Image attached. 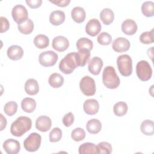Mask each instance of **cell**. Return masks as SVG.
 Listing matches in <instances>:
<instances>
[{
  "mask_svg": "<svg viewBox=\"0 0 154 154\" xmlns=\"http://www.w3.org/2000/svg\"><path fill=\"white\" fill-rule=\"evenodd\" d=\"M140 42L145 45L151 44L153 42V29L150 31H146L143 32L140 36Z\"/></svg>",
  "mask_w": 154,
  "mask_h": 154,
  "instance_id": "cell-35",
  "label": "cell"
},
{
  "mask_svg": "<svg viewBox=\"0 0 154 154\" xmlns=\"http://www.w3.org/2000/svg\"><path fill=\"white\" fill-rule=\"evenodd\" d=\"M84 112L88 115L96 114L99 109V104L97 100L94 99H87L83 105Z\"/></svg>",
  "mask_w": 154,
  "mask_h": 154,
  "instance_id": "cell-16",
  "label": "cell"
},
{
  "mask_svg": "<svg viewBox=\"0 0 154 154\" xmlns=\"http://www.w3.org/2000/svg\"><path fill=\"white\" fill-rule=\"evenodd\" d=\"M136 73L141 81H147L152 77V69L147 61L141 60L137 64Z\"/></svg>",
  "mask_w": 154,
  "mask_h": 154,
  "instance_id": "cell-5",
  "label": "cell"
},
{
  "mask_svg": "<svg viewBox=\"0 0 154 154\" xmlns=\"http://www.w3.org/2000/svg\"><path fill=\"white\" fill-rule=\"evenodd\" d=\"M86 129L89 133L96 134L99 133L102 129L101 122L98 119H92L87 122Z\"/></svg>",
  "mask_w": 154,
  "mask_h": 154,
  "instance_id": "cell-24",
  "label": "cell"
},
{
  "mask_svg": "<svg viewBox=\"0 0 154 154\" xmlns=\"http://www.w3.org/2000/svg\"><path fill=\"white\" fill-rule=\"evenodd\" d=\"M52 126L51 119L46 116H39L35 121V127L37 129L41 132L48 131Z\"/></svg>",
  "mask_w": 154,
  "mask_h": 154,
  "instance_id": "cell-14",
  "label": "cell"
},
{
  "mask_svg": "<svg viewBox=\"0 0 154 154\" xmlns=\"http://www.w3.org/2000/svg\"><path fill=\"white\" fill-rule=\"evenodd\" d=\"M0 117H1V130L0 131H3L4 129L5 128L7 122L5 117H4L2 114H0Z\"/></svg>",
  "mask_w": 154,
  "mask_h": 154,
  "instance_id": "cell-44",
  "label": "cell"
},
{
  "mask_svg": "<svg viewBox=\"0 0 154 154\" xmlns=\"http://www.w3.org/2000/svg\"><path fill=\"white\" fill-rule=\"evenodd\" d=\"M5 152L8 154H17L20 149V145L18 141L10 138L5 140L2 145Z\"/></svg>",
  "mask_w": 154,
  "mask_h": 154,
  "instance_id": "cell-11",
  "label": "cell"
},
{
  "mask_svg": "<svg viewBox=\"0 0 154 154\" xmlns=\"http://www.w3.org/2000/svg\"><path fill=\"white\" fill-rule=\"evenodd\" d=\"M7 54L10 59L16 61L22 58L23 55V51L20 46L12 45L8 48Z\"/></svg>",
  "mask_w": 154,
  "mask_h": 154,
  "instance_id": "cell-18",
  "label": "cell"
},
{
  "mask_svg": "<svg viewBox=\"0 0 154 154\" xmlns=\"http://www.w3.org/2000/svg\"><path fill=\"white\" fill-rule=\"evenodd\" d=\"M100 19L103 24L110 25L114 19V14L113 11L109 8H103L100 13Z\"/></svg>",
  "mask_w": 154,
  "mask_h": 154,
  "instance_id": "cell-23",
  "label": "cell"
},
{
  "mask_svg": "<svg viewBox=\"0 0 154 154\" xmlns=\"http://www.w3.org/2000/svg\"><path fill=\"white\" fill-rule=\"evenodd\" d=\"M76 46L78 50L87 49L90 51L93 49V44L90 39L86 37H82L77 40Z\"/></svg>",
  "mask_w": 154,
  "mask_h": 154,
  "instance_id": "cell-31",
  "label": "cell"
},
{
  "mask_svg": "<svg viewBox=\"0 0 154 154\" xmlns=\"http://www.w3.org/2000/svg\"><path fill=\"white\" fill-rule=\"evenodd\" d=\"M25 92L31 96L37 94L39 91V85L38 82L33 78L28 79L25 84Z\"/></svg>",
  "mask_w": 154,
  "mask_h": 154,
  "instance_id": "cell-20",
  "label": "cell"
},
{
  "mask_svg": "<svg viewBox=\"0 0 154 154\" xmlns=\"http://www.w3.org/2000/svg\"><path fill=\"white\" fill-rule=\"evenodd\" d=\"M52 46L58 52H64L69 48V42L66 37L62 35H58L53 39Z\"/></svg>",
  "mask_w": 154,
  "mask_h": 154,
  "instance_id": "cell-13",
  "label": "cell"
},
{
  "mask_svg": "<svg viewBox=\"0 0 154 154\" xmlns=\"http://www.w3.org/2000/svg\"><path fill=\"white\" fill-rule=\"evenodd\" d=\"M117 65L120 74L123 76H129L132 72V61L127 54L119 55L117 59Z\"/></svg>",
  "mask_w": 154,
  "mask_h": 154,
  "instance_id": "cell-4",
  "label": "cell"
},
{
  "mask_svg": "<svg viewBox=\"0 0 154 154\" xmlns=\"http://www.w3.org/2000/svg\"><path fill=\"white\" fill-rule=\"evenodd\" d=\"M141 131L146 135H152L154 133V123L151 120H144L140 126Z\"/></svg>",
  "mask_w": 154,
  "mask_h": 154,
  "instance_id": "cell-30",
  "label": "cell"
},
{
  "mask_svg": "<svg viewBox=\"0 0 154 154\" xmlns=\"http://www.w3.org/2000/svg\"><path fill=\"white\" fill-rule=\"evenodd\" d=\"M90 52L87 49L78 50L77 52V60L79 66L84 67L88 61L90 57Z\"/></svg>",
  "mask_w": 154,
  "mask_h": 154,
  "instance_id": "cell-29",
  "label": "cell"
},
{
  "mask_svg": "<svg viewBox=\"0 0 154 154\" xmlns=\"http://www.w3.org/2000/svg\"><path fill=\"white\" fill-rule=\"evenodd\" d=\"M137 28L136 22L131 19H126L122 23V32L128 35H134L137 32Z\"/></svg>",
  "mask_w": 154,
  "mask_h": 154,
  "instance_id": "cell-17",
  "label": "cell"
},
{
  "mask_svg": "<svg viewBox=\"0 0 154 154\" xmlns=\"http://www.w3.org/2000/svg\"><path fill=\"white\" fill-rule=\"evenodd\" d=\"M11 15L14 21L17 24L28 19V11L25 7L21 4H18L13 7L11 11Z\"/></svg>",
  "mask_w": 154,
  "mask_h": 154,
  "instance_id": "cell-9",
  "label": "cell"
},
{
  "mask_svg": "<svg viewBox=\"0 0 154 154\" xmlns=\"http://www.w3.org/2000/svg\"><path fill=\"white\" fill-rule=\"evenodd\" d=\"M34 23L30 19H27L23 22L17 24L19 31L23 34L28 35L31 34L34 29Z\"/></svg>",
  "mask_w": 154,
  "mask_h": 154,
  "instance_id": "cell-22",
  "label": "cell"
},
{
  "mask_svg": "<svg viewBox=\"0 0 154 154\" xmlns=\"http://www.w3.org/2000/svg\"><path fill=\"white\" fill-rule=\"evenodd\" d=\"M102 82L104 85L109 89H115L119 86L120 81L112 66H108L103 69Z\"/></svg>",
  "mask_w": 154,
  "mask_h": 154,
  "instance_id": "cell-2",
  "label": "cell"
},
{
  "mask_svg": "<svg viewBox=\"0 0 154 154\" xmlns=\"http://www.w3.org/2000/svg\"><path fill=\"white\" fill-rule=\"evenodd\" d=\"M79 88L84 95L87 96H93L96 90L95 81L91 77L85 76L80 81Z\"/></svg>",
  "mask_w": 154,
  "mask_h": 154,
  "instance_id": "cell-7",
  "label": "cell"
},
{
  "mask_svg": "<svg viewBox=\"0 0 154 154\" xmlns=\"http://www.w3.org/2000/svg\"><path fill=\"white\" fill-rule=\"evenodd\" d=\"M31 126L32 120L29 117L20 116L17 118L11 125L10 132L15 137H22L31 128Z\"/></svg>",
  "mask_w": 154,
  "mask_h": 154,
  "instance_id": "cell-1",
  "label": "cell"
},
{
  "mask_svg": "<svg viewBox=\"0 0 154 154\" xmlns=\"http://www.w3.org/2000/svg\"><path fill=\"white\" fill-rule=\"evenodd\" d=\"M62 137V131L59 128H54L49 133V141L52 143L59 141Z\"/></svg>",
  "mask_w": 154,
  "mask_h": 154,
  "instance_id": "cell-39",
  "label": "cell"
},
{
  "mask_svg": "<svg viewBox=\"0 0 154 154\" xmlns=\"http://www.w3.org/2000/svg\"><path fill=\"white\" fill-rule=\"evenodd\" d=\"M34 44L38 49H45L49 46V39L46 35L38 34L34 37Z\"/></svg>",
  "mask_w": 154,
  "mask_h": 154,
  "instance_id": "cell-28",
  "label": "cell"
},
{
  "mask_svg": "<svg viewBox=\"0 0 154 154\" xmlns=\"http://www.w3.org/2000/svg\"><path fill=\"white\" fill-rule=\"evenodd\" d=\"M79 67L77 60V52H73L67 54L60 61L59 69L64 74H70Z\"/></svg>",
  "mask_w": 154,
  "mask_h": 154,
  "instance_id": "cell-3",
  "label": "cell"
},
{
  "mask_svg": "<svg viewBox=\"0 0 154 154\" xmlns=\"http://www.w3.org/2000/svg\"><path fill=\"white\" fill-rule=\"evenodd\" d=\"M58 59L56 52L52 51H47L42 52L38 57L39 63L43 67H51L54 66Z\"/></svg>",
  "mask_w": 154,
  "mask_h": 154,
  "instance_id": "cell-8",
  "label": "cell"
},
{
  "mask_svg": "<svg viewBox=\"0 0 154 154\" xmlns=\"http://www.w3.org/2000/svg\"><path fill=\"white\" fill-rule=\"evenodd\" d=\"M71 16L75 22L81 23L85 19V11L81 7H75L71 11Z\"/></svg>",
  "mask_w": 154,
  "mask_h": 154,
  "instance_id": "cell-21",
  "label": "cell"
},
{
  "mask_svg": "<svg viewBox=\"0 0 154 154\" xmlns=\"http://www.w3.org/2000/svg\"><path fill=\"white\" fill-rule=\"evenodd\" d=\"M41 135L37 132H32L24 140L23 146L28 152H34L39 149L41 145Z\"/></svg>",
  "mask_w": 154,
  "mask_h": 154,
  "instance_id": "cell-6",
  "label": "cell"
},
{
  "mask_svg": "<svg viewBox=\"0 0 154 154\" xmlns=\"http://www.w3.org/2000/svg\"><path fill=\"white\" fill-rule=\"evenodd\" d=\"M71 137L72 140L75 141H82L85 137V132L82 128H76L72 131L71 133Z\"/></svg>",
  "mask_w": 154,
  "mask_h": 154,
  "instance_id": "cell-36",
  "label": "cell"
},
{
  "mask_svg": "<svg viewBox=\"0 0 154 154\" xmlns=\"http://www.w3.org/2000/svg\"><path fill=\"white\" fill-rule=\"evenodd\" d=\"M74 116L72 112H69L66 114L63 117V123L66 127H70L74 122Z\"/></svg>",
  "mask_w": 154,
  "mask_h": 154,
  "instance_id": "cell-40",
  "label": "cell"
},
{
  "mask_svg": "<svg viewBox=\"0 0 154 154\" xmlns=\"http://www.w3.org/2000/svg\"><path fill=\"white\" fill-rule=\"evenodd\" d=\"M21 107L23 111L26 112H32L35 109L36 102L32 98L25 97L21 101Z\"/></svg>",
  "mask_w": 154,
  "mask_h": 154,
  "instance_id": "cell-25",
  "label": "cell"
},
{
  "mask_svg": "<svg viewBox=\"0 0 154 154\" xmlns=\"http://www.w3.org/2000/svg\"><path fill=\"white\" fill-rule=\"evenodd\" d=\"M51 3H53L55 4L56 5L61 7H65L70 2V0H54V1H50Z\"/></svg>",
  "mask_w": 154,
  "mask_h": 154,
  "instance_id": "cell-43",
  "label": "cell"
},
{
  "mask_svg": "<svg viewBox=\"0 0 154 154\" xmlns=\"http://www.w3.org/2000/svg\"><path fill=\"white\" fill-rule=\"evenodd\" d=\"M103 64V61L99 57H94L88 62V70L93 75H98L100 72Z\"/></svg>",
  "mask_w": 154,
  "mask_h": 154,
  "instance_id": "cell-15",
  "label": "cell"
},
{
  "mask_svg": "<svg viewBox=\"0 0 154 154\" xmlns=\"http://www.w3.org/2000/svg\"><path fill=\"white\" fill-rule=\"evenodd\" d=\"M128 105L125 102H118L114 104L113 107V111L116 116H123L127 113Z\"/></svg>",
  "mask_w": 154,
  "mask_h": 154,
  "instance_id": "cell-32",
  "label": "cell"
},
{
  "mask_svg": "<svg viewBox=\"0 0 154 154\" xmlns=\"http://www.w3.org/2000/svg\"><path fill=\"white\" fill-rule=\"evenodd\" d=\"M141 11L146 17H152L154 15V2L153 1H146L141 5Z\"/></svg>",
  "mask_w": 154,
  "mask_h": 154,
  "instance_id": "cell-33",
  "label": "cell"
},
{
  "mask_svg": "<svg viewBox=\"0 0 154 154\" xmlns=\"http://www.w3.org/2000/svg\"><path fill=\"white\" fill-rule=\"evenodd\" d=\"M17 104L14 101H10L7 102L4 107L5 113L8 116H12L16 114L17 110Z\"/></svg>",
  "mask_w": 154,
  "mask_h": 154,
  "instance_id": "cell-34",
  "label": "cell"
},
{
  "mask_svg": "<svg viewBox=\"0 0 154 154\" xmlns=\"http://www.w3.org/2000/svg\"><path fill=\"white\" fill-rule=\"evenodd\" d=\"M130 46L129 41L124 37H118L112 43L113 50L117 52H126L129 49Z\"/></svg>",
  "mask_w": 154,
  "mask_h": 154,
  "instance_id": "cell-10",
  "label": "cell"
},
{
  "mask_svg": "<svg viewBox=\"0 0 154 154\" xmlns=\"http://www.w3.org/2000/svg\"><path fill=\"white\" fill-rule=\"evenodd\" d=\"M79 154H93L97 153L96 146L92 143H84L79 147Z\"/></svg>",
  "mask_w": 154,
  "mask_h": 154,
  "instance_id": "cell-27",
  "label": "cell"
},
{
  "mask_svg": "<svg viewBox=\"0 0 154 154\" xmlns=\"http://www.w3.org/2000/svg\"><path fill=\"white\" fill-rule=\"evenodd\" d=\"M96 147L97 150V153L109 154L112 152V146L108 142H100L96 146Z\"/></svg>",
  "mask_w": 154,
  "mask_h": 154,
  "instance_id": "cell-37",
  "label": "cell"
},
{
  "mask_svg": "<svg viewBox=\"0 0 154 154\" xmlns=\"http://www.w3.org/2000/svg\"><path fill=\"white\" fill-rule=\"evenodd\" d=\"M102 28L101 24L99 20L96 19H90L85 25V32L91 37L97 35Z\"/></svg>",
  "mask_w": 154,
  "mask_h": 154,
  "instance_id": "cell-12",
  "label": "cell"
},
{
  "mask_svg": "<svg viewBox=\"0 0 154 154\" xmlns=\"http://www.w3.org/2000/svg\"><path fill=\"white\" fill-rule=\"evenodd\" d=\"M66 18V15L64 11L61 10H55L51 12L49 16V22L55 26H58L62 24Z\"/></svg>",
  "mask_w": 154,
  "mask_h": 154,
  "instance_id": "cell-19",
  "label": "cell"
},
{
  "mask_svg": "<svg viewBox=\"0 0 154 154\" xmlns=\"http://www.w3.org/2000/svg\"><path fill=\"white\" fill-rule=\"evenodd\" d=\"M48 82L52 87L59 88L61 87L64 83V78L60 73H54L49 76Z\"/></svg>",
  "mask_w": 154,
  "mask_h": 154,
  "instance_id": "cell-26",
  "label": "cell"
},
{
  "mask_svg": "<svg viewBox=\"0 0 154 154\" xmlns=\"http://www.w3.org/2000/svg\"><path fill=\"white\" fill-rule=\"evenodd\" d=\"M1 30L0 32L1 33L6 32L8 30L10 27V23L8 20V19L3 16H1Z\"/></svg>",
  "mask_w": 154,
  "mask_h": 154,
  "instance_id": "cell-41",
  "label": "cell"
},
{
  "mask_svg": "<svg viewBox=\"0 0 154 154\" xmlns=\"http://www.w3.org/2000/svg\"><path fill=\"white\" fill-rule=\"evenodd\" d=\"M26 3L31 8H37L40 7L42 3V0H26Z\"/></svg>",
  "mask_w": 154,
  "mask_h": 154,
  "instance_id": "cell-42",
  "label": "cell"
},
{
  "mask_svg": "<svg viewBox=\"0 0 154 154\" xmlns=\"http://www.w3.org/2000/svg\"><path fill=\"white\" fill-rule=\"evenodd\" d=\"M97 42L102 45H108L112 41L111 35L106 32H102L99 34L97 38Z\"/></svg>",
  "mask_w": 154,
  "mask_h": 154,
  "instance_id": "cell-38",
  "label": "cell"
}]
</instances>
